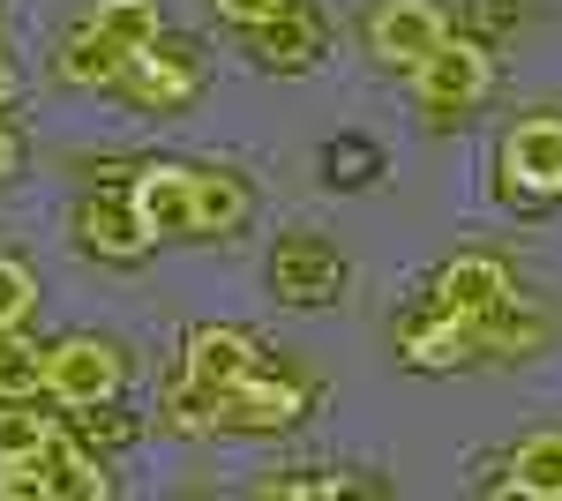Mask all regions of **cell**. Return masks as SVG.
<instances>
[{
  "mask_svg": "<svg viewBox=\"0 0 562 501\" xmlns=\"http://www.w3.org/2000/svg\"><path fill=\"white\" fill-rule=\"evenodd\" d=\"M135 53H121L113 38H98V31H76L68 45V60H60V76L68 83H121V68H128Z\"/></svg>",
  "mask_w": 562,
  "mask_h": 501,
  "instance_id": "cell-16",
  "label": "cell"
},
{
  "mask_svg": "<svg viewBox=\"0 0 562 501\" xmlns=\"http://www.w3.org/2000/svg\"><path fill=\"white\" fill-rule=\"evenodd\" d=\"M113 389H121V352L105 337H68L45 352V397H60L68 412L113 405Z\"/></svg>",
  "mask_w": 562,
  "mask_h": 501,
  "instance_id": "cell-1",
  "label": "cell"
},
{
  "mask_svg": "<svg viewBox=\"0 0 562 501\" xmlns=\"http://www.w3.org/2000/svg\"><path fill=\"white\" fill-rule=\"evenodd\" d=\"M45 442H53V419L31 412V397H15V405L0 412V457H38Z\"/></svg>",
  "mask_w": 562,
  "mask_h": 501,
  "instance_id": "cell-17",
  "label": "cell"
},
{
  "mask_svg": "<svg viewBox=\"0 0 562 501\" xmlns=\"http://www.w3.org/2000/svg\"><path fill=\"white\" fill-rule=\"evenodd\" d=\"M203 203H211V232H233L248 217V187L233 172H203Z\"/></svg>",
  "mask_w": 562,
  "mask_h": 501,
  "instance_id": "cell-19",
  "label": "cell"
},
{
  "mask_svg": "<svg viewBox=\"0 0 562 501\" xmlns=\"http://www.w3.org/2000/svg\"><path fill=\"white\" fill-rule=\"evenodd\" d=\"M195 83H203V60L188 53V45H143L128 68H121V98H135L143 113H173V105H188L195 98Z\"/></svg>",
  "mask_w": 562,
  "mask_h": 501,
  "instance_id": "cell-3",
  "label": "cell"
},
{
  "mask_svg": "<svg viewBox=\"0 0 562 501\" xmlns=\"http://www.w3.org/2000/svg\"><path fill=\"white\" fill-rule=\"evenodd\" d=\"M330 166H338V180H368V150H360V143H338V150H330Z\"/></svg>",
  "mask_w": 562,
  "mask_h": 501,
  "instance_id": "cell-24",
  "label": "cell"
},
{
  "mask_svg": "<svg viewBox=\"0 0 562 501\" xmlns=\"http://www.w3.org/2000/svg\"><path fill=\"white\" fill-rule=\"evenodd\" d=\"M38 464H45V494H68V501H105L113 494V479L98 471V457H90L83 442H68V434H53L38 449Z\"/></svg>",
  "mask_w": 562,
  "mask_h": 501,
  "instance_id": "cell-11",
  "label": "cell"
},
{
  "mask_svg": "<svg viewBox=\"0 0 562 501\" xmlns=\"http://www.w3.org/2000/svg\"><path fill=\"white\" fill-rule=\"evenodd\" d=\"M495 299H510V277H503V262H487V254H458L442 277H435V315H480V307H495Z\"/></svg>",
  "mask_w": 562,
  "mask_h": 501,
  "instance_id": "cell-10",
  "label": "cell"
},
{
  "mask_svg": "<svg viewBox=\"0 0 562 501\" xmlns=\"http://www.w3.org/2000/svg\"><path fill=\"white\" fill-rule=\"evenodd\" d=\"M31 299H38V277L0 254V330H23L31 322Z\"/></svg>",
  "mask_w": 562,
  "mask_h": 501,
  "instance_id": "cell-18",
  "label": "cell"
},
{
  "mask_svg": "<svg viewBox=\"0 0 562 501\" xmlns=\"http://www.w3.org/2000/svg\"><path fill=\"white\" fill-rule=\"evenodd\" d=\"M278 8H293V0H217V15H225V23H240V31H256V23H270Z\"/></svg>",
  "mask_w": 562,
  "mask_h": 501,
  "instance_id": "cell-22",
  "label": "cell"
},
{
  "mask_svg": "<svg viewBox=\"0 0 562 501\" xmlns=\"http://www.w3.org/2000/svg\"><path fill=\"white\" fill-rule=\"evenodd\" d=\"M38 494H45L38 457H0V501H38Z\"/></svg>",
  "mask_w": 562,
  "mask_h": 501,
  "instance_id": "cell-20",
  "label": "cell"
},
{
  "mask_svg": "<svg viewBox=\"0 0 562 501\" xmlns=\"http://www.w3.org/2000/svg\"><path fill=\"white\" fill-rule=\"evenodd\" d=\"M248 38H256V60H270V68H307V60L323 53V23H315L307 8H278Z\"/></svg>",
  "mask_w": 562,
  "mask_h": 501,
  "instance_id": "cell-12",
  "label": "cell"
},
{
  "mask_svg": "<svg viewBox=\"0 0 562 501\" xmlns=\"http://www.w3.org/2000/svg\"><path fill=\"white\" fill-rule=\"evenodd\" d=\"M83 240L98 254H113V262H135V254L150 248L158 232L143 225V209H135V187H98L83 209Z\"/></svg>",
  "mask_w": 562,
  "mask_h": 501,
  "instance_id": "cell-9",
  "label": "cell"
},
{
  "mask_svg": "<svg viewBox=\"0 0 562 501\" xmlns=\"http://www.w3.org/2000/svg\"><path fill=\"white\" fill-rule=\"evenodd\" d=\"M83 31L113 38L121 53H143V45H158V0H98Z\"/></svg>",
  "mask_w": 562,
  "mask_h": 501,
  "instance_id": "cell-14",
  "label": "cell"
},
{
  "mask_svg": "<svg viewBox=\"0 0 562 501\" xmlns=\"http://www.w3.org/2000/svg\"><path fill=\"white\" fill-rule=\"evenodd\" d=\"M413 76H420V105L450 121V113H465L480 90H487V53L465 45V38H442V53H428Z\"/></svg>",
  "mask_w": 562,
  "mask_h": 501,
  "instance_id": "cell-5",
  "label": "cell"
},
{
  "mask_svg": "<svg viewBox=\"0 0 562 501\" xmlns=\"http://www.w3.org/2000/svg\"><path fill=\"white\" fill-rule=\"evenodd\" d=\"M8 98H15V68L0 60V105H8Z\"/></svg>",
  "mask_w": 562,
  "mask_h": 501,
  "instance_id": "cell-26",
  "label": "cell"
},
{
  "mask_svg": "<svg viewBox=\"0 0 562 501\" xmlns=\"http://www.w3.org/2000/svg\"><path fill=\"white\" fill-rule=\"evenodd\" d=\"M0 172H15V135L0 127Z\"/></svg>",
  "mask_w": 562,
  "mask_h": 501,
  "instance_id": "cell-25",
  "label": "cell"
},
{
  "mask_svg": "<svg viewBox=\"0 0 562 501\" xmlns=\"http://www.w3.org/2000/svg\"><path fill=\"white\" fill-rule=\"evenodd\" d=\"M442 38H450V23H442L435 0H390V8H375V23H368V45L383 60H397V68H420L428 53H442Z\"/></svg>",
  "mask_w": 562,
  "mask_h": 501,
  "instance_id": "cell-4",
  "label": "cell"
},
{
  "mask_svg": "<svg viewBox=\"0 0 562 501\" xmlns=\"http://www.w3.org/2000/svg\"><path fill=\"white\" fill-rule=\"evenodd\" d=\"M38 389H45V352L23 330H0V405L38 397Z\"/></svg>",
  "mask_w": 562,
  "mask_h": 501,
  "instance_id": "cell-15",
  "label": "cell"
},
{
  "mask_svg": "<svg viewBox=\"0 0 562 501\" xmlns=\"http://www.w3.org/2000/svg\"><path fill=\"white\" fill-rule=\"evenodd\" d=\"M307 405L301 382H270L256 367V375H240L225 397H217V426H240V434H262V426H293Z\"/></svg>",
  "mask_w": 562,
  "mask_h": 501,
  "instance_id": "cell-7",
  "label": "cell"
},
{
  "mask_svg": "<svg viewBox=\"0 0 562 501\" xmlns=\"http://www.w3.org/2000/svg\"><path fill=\"white\" fill-rule=\"evenodd\" d=\"M83 434H90V442H128L135 426H128V419H105V405H83Z\"/></svg>",
  "mask_w": 562,
  "mask_h": 501,
  "instance_id": "cell-23",
  "label": "cell"
},
{
  "mask_svg": "<svg viewBox=\"0 0 562 501\" xmlns=\"http://www.w3.org/2000/svg\"><path fill=\"white\" fill-rule=\"evenodd\" d=\"M270 285H278V299H330L338 285H346V262H338V248L330 240H315V232H293V240H278V254H270Z\"/></svg>",
  "mask_w": 562,
  "mask_h": 501,
  "instance_id": "cell-6",
  "label": "cell"
},
{
  "mask_svg": "<svg viewBox=\"0 0 562 501\" xmlns=\"http://www.w3.org/2000/svg\"><path fill=\"white\" fill-rule=\"evenodd\" d=\"M270 494H278V501H315V494H352V479H338V471H323V479H270Z\"/></svg>",
  "mask_w": 562,
  "mask_h": 501,
  "instance_id": "cell-21",
  "label": "cell"
},
{
  "mask_svg": "<svg viewBox=\"0 0 562 501\" xmlns=\"http://www.w3.org/2000/svg\"><path fill=\"white\" fill-rule=\"evenodd\" d=\"M135 209L158 240L173 232H211V203H203V172L195 166H150L135 180Z\"/></svg>",
  "mask_w": 562,
  "mask_h": 501,
  "instance_id": "cell-2",
  "label": "cell"
},
{
  "mask_svg": "<svg viewBox=\"0 0 562 501\" xmlns=\"http://www.w3.org/2000/svg\"><path fill=\"white\" fill-rule=\"evenodd\" d=\"M510 494L525 501H562V434H532L510 457Z\"/></svg>",
  "mask_w": 562,
  "mask_h": 501,
  "instance_id": "cell-13",
  "label": "cell"
},
{
  "mask_svg": "<svg viewBox=\"0 0 562 501\" xmlns=\"http://www.w3.org/2000/svg\"><path fill=\"white\" fill-rule=\"evenodd\" d=\"M503 172L518 195H540V203L562 195V121H525L503 150Z\"/></svg>",
  "mask_w": 562,
  "mask_h": 501,
  "instance_id": "cell-8",
  "label": "cell"
}]
</instances>
